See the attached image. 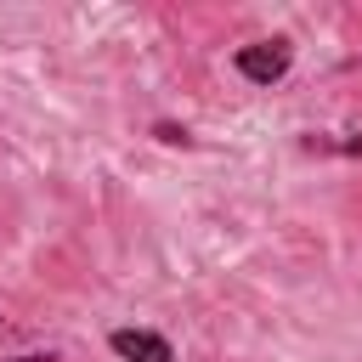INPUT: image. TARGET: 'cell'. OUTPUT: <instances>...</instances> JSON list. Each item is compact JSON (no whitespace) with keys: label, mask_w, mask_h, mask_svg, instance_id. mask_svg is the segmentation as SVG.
<instances>
[{"label":"cell","mask_w":362,"mask_h":362,"mask_svg":"<svg viewBox=\"0 0 362 362\" xmlns=\"http://www.w3.org/2000/svg\"><path fill=\"white\" fill-rule=\"evenodd\" d=\"M232 68H238L249 85H277V79L294 68V45H288L283 34H272V40H249V45L232 51Z\"/></svg>","instance_id":"cell-1"},{"label":"cell","mask_w":362,"mask_h":362,"mask_svg":"<svg viewBox=\"0 0 362 362\" xmlns=\"http://www.w3.org/2000/svg\"><path fill=\"white\" fill-rule=\"evenodd\" d=\"M107 351L119 362H175V345L153 328H113L107 334Z\"/></svg>","instance_id":"cell-2"},{"label":"cell","mask_w":362,"mask_h":362,"mask_svg":"<svg viewBox=\"0 0 362 362\" xmlns=\"http://www.w3.org/2000/svg\"><path fill=\"white\" fill-rule=\"evenodd\" d=\"M305 153H362V136H305Z\"/></svg>","instance_id":"cell-3"},{"label":"cell","mask_w":362,"mask_h":362,"mask_svg":"<svg viewBox=\"0 0 362 362\" xmlns=\"http://www.w3.org/2000/svg\"><path fill=\"white\" fill-rule=\"evenodd\" d=\"M153 136H158V141H170V147H187V141H192L181 124H153Z\"/></svg>","instance_id":"cell-4"},{"label":"cell","mask_w":362,"mask_h":362,"mask_svg":"<svg viewBox=\"0 0 362 362\" xmlns=\"http://www.w3.org/2000/svg\"><path fill=\"white\" fill-rule=\"evenodd\" d=\"M6 362H57L51 351H23V356H6Z\"/></svg>","instance_id":"cell-5"}]
</instances>
